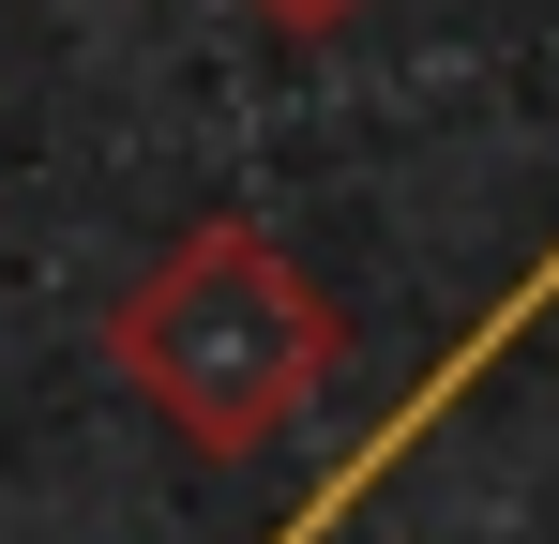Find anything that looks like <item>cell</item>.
<instances>
[{
  "instance_id": "cell-2",
  "label": "cell",
  "mask_w": 559,
  "mask_h": 544,
  "mask_svg": "<svg viewBox=\"0 0 559 544\" xmlns=\"http://www.w3.org/2000/svg\"><path fill=\"white\" fill-rule=\"evenodd\" d=\"M242 15H258V31H287V46H318V31H348L364 0H242Z\"/></svg>"
},
{
  "instance_id": "cell-1",
  "label": "cell",
  "mask_w": 559,
  "mask_h": 544,
  "mask_svg": "<svg viewBox=\"0 0 559 544\" xmlns=\"http://www.w3.org/2000/svg\"><path fill=\"white\" fill-rule=\"evenodd\" d=\"M106 363H121V393L167 439L258 453V439H287L318 409V378L348 363V318H333V287L287 258L273 227L212 212V227H182L167 258L106 303Z\"/></svg>"
}]
</instances>
